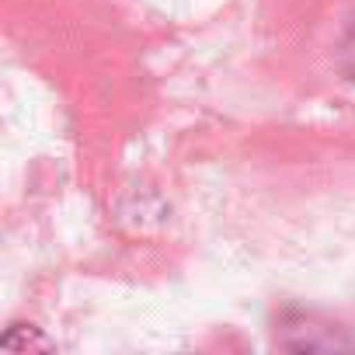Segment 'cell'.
Wrapping results in <instances>:
<instances>
[{"label": "cell", "instance_id": "1", "mask_svg": "<svg viewBox=\"0 0 355 355\" xmlns=\"http://www.w3.org/2000/svg\"><path fill=\"white\" fill-rule=\"evenodd\" d=\"M345 67H348V73H355V28H352V35L345 42Z\"/></svg>", "mask_w": 355, "mask_h": 355}]
</instances>
